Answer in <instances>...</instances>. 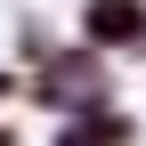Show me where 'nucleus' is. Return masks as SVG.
I'll use <instances>...</instances> for the list:
<instances>
[{"label":"nucleus","instance_id":"nucleus-1","mask_svg":"<svg viewBox=\"0 0 146 146\" xmlns=\"http://www.w3.org/2000/svg\"><path fill=\"white\" fill-rule=\"evenodd\" d=\"M89 33H98V41H114V33H138V8H122V0H98V8H89Z\"/></svg>","mask_w":146,"mask_h":146}]
</instances>
